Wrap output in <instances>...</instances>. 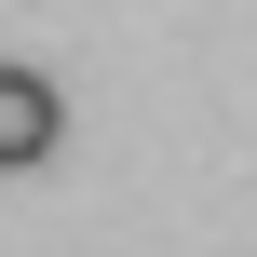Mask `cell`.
<instances>
[{"mask_svg": "<svg viewBox=\"0 0 257 257\" xmlns=\"http://www.w3.org/2000/svg\"><path fill=\"white\" fill-rule=\"evenodd\" d=\"M54 149H68V95H54L41 68H14V54H0V176H41Z\"/></svg>", "mask_w": 257, "mask_h": 257, "instance_id": "cell-1", "label": "cell"}]
</instances>
